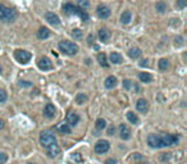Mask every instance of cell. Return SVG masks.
Instances as JSON below:
<instances>
[{"label": "cell", "mask_w": 187, "mask_h": 164, "mask_svg": "<svg viewBox=\"0 0 187 164\" xmlns=\"http://www.w3.org/2000/svg\"><path fill=\"white\" fill-rule=\"evenodd\" d=\"M178 142V136L169 133H151L147 137V144L153 149H162L172 146Z\"/></svg>", "instance_id": "cell-1"}, {"label": "cell", "mask_w": 187, "mask_h": 164, "mask_svg": "<svg viewBox=\"0 0 187 164\" xmlns=\"http://www.w3.org/2000/svg\"><path fill=\"white\" fill-rule=\"evenodd\" d=\"M63 12L67 14V16H78L83 22H87L89 21V14L86 13L83 9L78 8V6H74L73 4H66L63 5Z\"/></svg>", "instance_id": "cell-2"}, {"label": "cell", "mask_w": 187, "mask_h": 164, "mask_svg": "<svg viewBox=\"0 0 187 164\" xmlns=\"http://www.w3.org/2000/svg\"><path fill=\"white\" fill-rule=\"evenodd\" d=\"M59 50L63 53V54H67V55H74L77 54L78 51V46L72 41H68V40H63L59 42Z\"/></svg>", "instance_id": "cell-3"}, {"label": "cell", "mask_w": 187, "mask_h": 164, "mask_svg": "<svg viewBox=\"0 0 187 164\" xmlns=\"http://www.w3.org/2000/svg\"><path fill=\"white\" fill-rule=\"evenodd\" d=\"M16 10L12 9V8H8L3 4H0V19L5 21V22H12L16 18Z\"/></svg>", "instance_id": "cell-4"}, {"label": "cell", "mask_w": 187, "mask_h": 164, "mask_svg": "<svg viewBox=\"0 0 187 164\" xmlns=\"http://www.w3.org/2000/svg\"><path fill=\"white\" fill-rule=\"evenodd\" d=\"M40 144L45 149H48L52 145L56 144V139H55L54 135L50 133V132H41L40 133Z\"/></svg>", "instance_id": "cell-5"}, {"label": "cell", "mask_w": 187, "mask_h": 164, "mask_svg": "<svg viewBox=\"0 0 187 164\" xmlns=\"http://www.w3.org/2000/svg\"><path fill=\"white\" fill-rule=\"evenodd\" d=\"M14 56H16V59L19 62V63H22V64H26L31 60V53H28L26 50H21V49H18V50L14 51Z\"/></svg>", "instance_id": "cell-6"}, {"label": "cell", "mask_w": 187, "mask_h": 164, "mask_svg": "<svg viewBox=\"0 0 187 164\" xmlns=\"http://www.w3.org/2000/svg\"><path fill=\"white\" fill-rule=\"evenodd\" d=\"M110 147L109 141L106 140H99L95 144V153L96 154H105Z\"/></svg>", "instance_id": "cell-7"}, {"label": "cell", "mask_w": 187, "mask_h": 164, "mask_svg": "<svg viewBox=\"0 0 187 164\" xmlns=\"http://www.w3.org/2000/svg\"><path fill=\"white\" fill-rule=\"evenodd\" d=\"M37 66L41 71H49L53 68V63L50 62V59L48 56H41V58L37 60Z\"/></svg>", "instance_id": "cell-8"}, {"label": "cell", "mask_w": 187, "mask_h": 164, "mask_svg": "<svg viewBox=\"0 0 187 164\" xmlns=\"http://www.w3.org/2000/svg\"><path fill=\"white\" fill-rule=\"evenodd\" d=\"M96 14L100 19H108L110 17V10L105 5H99L97 9H96Z\"/></svg>", "instance_id": "cell-9"}, {"label": "cell", "mask_w": 187, "mask_h": 164, "mask_svg": "<svg viewBox=\"0 0 187 164\" xmlns=\"http://www.w3.org/2000/svg\"><path fill=\"white\" fill-rule=\"evenodd\" d=\"M45 19H46L52 26H59V25H60V19H59V17L56 16L55 13L48 12V13L45 14Z\"/></svg>", "instance_id": "cell-10"}, {"label": "cell", "mask_w": 187, "mask_h": 164, "mask_svg": "<svg viewBox=\"0 0 187 164\" xmlns=\"http://www.w3.org/2000/svg\"><path fill=\"white\" fill-rule=\"evenodd\" d=\"M136 109H137L140 113H143L145 114L149 109V103L147 100H145V99H139L137 103H136Z\"/></svg>", "instance_id": "cell-11"}, {"label": "cell", "mask_w": 187, "mask_h": 164, "mask_svg": "<svg viewBox=\"0 0 187 164\" xmlns=\"http://www.w3.org/2000/svg\"><path fill=\"white\" fill-rule=\"evenodd\" d=\"M78 122H80V116L74 112H69L67 116V123L69 126H76Z\"/></svg>", "instance_id": "cell-12"}, {"label": "cell", "mask_w": 187, "mask_h": 164, "mask_svg": "<svg viewBox=\"0 0 187 164\" xmlns=\"http://www.w3.org/2000/svg\"><path fill=\"white\" fill-rule=\"evenodd\" d=\"M119 136L122 140H128L131 136V130L126 126V124H120L119 126Z\"/></svg>", "instance_id": "cell-13"}, {"label": "cell", "mask_w": 187, "mask_h": 164, "mask_svg": "<svg viewBox=\"0 0 187 164\" xmlns=\"http://www.w3.org/2000/svg\"><path fill=\"white\" fill-rule=\"evenodd\" d=\"M56 131H58L59 133H63V135H69L71 133V126L68 123L62 122L56 126Z\"/></svg>", "instance_id": "cell-14"}, {"label": "cell", "mask_w": 187, "mask_h": 164, "mask_svg": "<svg viewBox=\"0 0 187 164\" xmlns=\"http://www.w3.org/2000/svg\"><path fill=\"white\" fill-rule=\"evenodd\" d=\"M44 116L46 118H53L55 116V106L53 104H48L44 109Z\"/></svg>", "instance_id": "cell-15"}, {"label": "cell", "mask_w": 187, "mask_h": 164, "mask_svg": "<svg viewBox=\"0 0 187 164\" xmlns=\"http://www.w3.org/2000/svg\"><path fill=\"white\" fill-rule=\"evenodd\" d=\"M104 86L106 87V89H113V87H116L117 86V78L114 77V76H109L105 80V82H104Z\"/></svg>", "instance_id": "cell-16"}, {"label": "cell", "mask_w": 187, "mask_h": 164, "mask_svg": "<svg viewBox=\"0 0 187 164\" xmlns=\"http://www.w3.org/2000/svg\"><path fill=\"white\" fill-rule=\"evenodd\" d=\"M99 39L103 42H106L110 39V32L108 31L106 28H101V30H99Z\"/></svg>", "instance_id": "cell-17"}, {"label": "cell", "mask_w": 187, "mask_h": 164, "mask_svg": "<svg viewBox=\"0 0 187 164\" xmlns=\"http://www.w3.org/2000/svg\"><path fill=\"white\" fill-rule=\"evenodd\" d=\"M46 150H48V154H49V156H52V158H54V156H56V155L59 154L60 149H59L58 144H55V145H52L50 147H48Z\"/></svg>", "instance_id": "cell-18"}, {"label": "cell", "mask_w": 187, "mask_h": 164, "mask_svg": "<svg viewBox=\"0 0 187 164\" xmlns=\"http://www.w3.org/2000/svg\"><path fill=\"white\" fill-rule=\"evenodd\" d=\"M131 18H132V14L129 10H126L122 13V16H120V22L123 23V25H128L129 22H131Z\"/></svg>", "instance_id": "cell-19"}, {"label": "cell", "mask_w": 187, "mask_h": 164, "mask_svg": "<svg viewBox=\"0 0 187 164\" xmlns=\"http://www.w3.org/2000/svg\"><path fill=\"white\" fill-rule=\"evenodd\" d=\"M140 55H141V50H140L139 48H131L128 50V56H129V58H132V59L140 58Z\"/></svg>", "instance_id": "cell-20"}, {"label": "cell", "mask_w": 187, "mask_h": 164, "mask_svg": "<svg viewBox=\"0 0 187 164\" xmlns=\"http://www.w3.org/2000/svg\"><path fill=\"white\" fill-rule=\"evenodd\" d=\"M49 36H50V31L48 30L46 27H41L40 30H39V32H37V37L41 39V40H45Z\"/></svg>", "instance_id": "cell-21"}, {"label": "cell", "mask_w": 187, "mask_h": 164, "mask_svg": "<svg viewBox=\"0 0 187 164\" xmlns=\"http://www.w3.org/2000/svg\"><path fill=\"white\" fill-rule=\"evenodd\" d=\"M97 62H99V64H100L101 67H105V68L109 67V64H108V60H106V55H105L104 53H99V54H97Z\"/></svg>", "instance_id": "cell-22"}, {"label": "cell", "mask_w": 187, "mask_h": 164, "mask_svg": "<svg viewBox=\"0 0 187 164\" xmlns=\"http://www.w3.org/2000/svg\"><path fill=\"white\" fill-rule=\"evenodd\" d=\"M123 86H124V89H127V90H135V91H139V86L136 83H133L131 80H123Z\"/></svg>", "instance_id": "cell-23"}, {"label": "cell", "mask_w": 187, "mask_h": 164, "mask_svg": "<svg viewBox=\"0 0 187 164\" xmlns=\"http://www.w3.org/2000/svg\"><path fill=\"white\" fill-rule=\"evenodd\" d=\"M127 119L129 120V123H132V124H139V122H140L139 117L136 116L133 112H127Z\"/></svg>", "instance_id": "cell-24"}, {"label": "cell", "mask_w": 187, "mask_h": 164, "mask_svg": "<svg viewBox=\"0 0 187 164\" xmlns=\"http://www.w3.org/2000/svg\"><path fill=\"white\" fill-rule=\"evenodd\" d=\"M139 78H140V81H141V82H145V83L151 82V80H153L151 74L147 73V72H141V73L139 74Z\"/></svg>", "instance_id": "cell-25"}, {"label": "cell", "mask_w": 187, "mask_h": 164, "mask_svg": "<svg viewBox=\"0 0 187 164\" xmlns=\"http://www.w3.org/2000/svg\"><path fill=\"white\" fill-rule=\"evenodd\" d=\"M110 62L114 63V64H120L122 62H123V59H122V55L119 53H112L110 54Z\"/></svg>", "instance_id": "cell-26"}, {"label": "cell", "mask_w": 187, "mask_h": 164, "mask_svg": "<svg viewBox=\"0 0 187 164\" xmlns=\"http://www.w3.org/2000/svg\"><path fill=\"white\" fill-rule=\"evenodd\" d=\"M77 5H78V8H81V9H89V6H90V2L89 0H77Z\"/></svg>", "instance_id": "cell-27"}, {"label": "cell", "mask_w": 187, "mask_h": 164, "mask_svg": "<svg viewBox=\"0 0 187 164\" xmlns=\"http://www.w3.org/2000/svg\"><path fill=\"white\" fill-rule=\"evenodd\" d=\"M95 127H96V130H99V131H101V130H104V128L106 127V122L104 119H97L96 120V123H95Z\"/></svg>", "instance_id": "cell-28"}, {"label": "cell", "mask_w": 187, "mask_h": 164, "mask_svg": "<svg viewBox=\"0 0 187 164\" xmlns=\"http://www.w3.org/2000/svg\"><path fill=\"white\" fill-rule=\"evenodd\" d=\"M155 9L159 12V13H164L165 10H167V4L163 3V2H159V3H156L155 5Z\"/></svg>", "instance_id": "cell-29"}, {"label": "cell", "mask_w": 187, "mask_h": 164, "mask_svg": "<svg viewBox=\"0 0 187 164\" xmlns=\"http://www.w3.org/2000/svg\"><path fill=\"white\" fill-rule=\"evenodd\" d=\"M168 66H169V63H168L167 59H164V58H163V59L159 60V69H160V71H167Z\"/></svg>", "instance_id": "cell-30"}, {"label": "cell", "mask_w": 187, "mask_h": 164, "mask_svg": "<svg viewBox=\"0 0 187 164\" xmlns=\"http://www.w3.org/2000/svg\"><path fill=\"white\" fill-rule=\"evenodd\" d=\"M86 100H87V96H86L85 94H78L76 96V103L77 104H83Z\"/></svg>", "instance_id": "cell-31"}, {"label": "cell", "mask_w": 187, "mask_h": 164, "mask_svg": "<svg viewBox=\"0 0 187 164\" xmlns=\"http://www.w3.org/2000/svg\"><path fill=\"white\" fill-rule=\"evenodd\" d=\"M6 99H8V95H6V92H5V90H3V89H0V103H5L6 101Z\"/></svg>", "instance_id": "cell-32"}, {"label": "cell", "mask_w": 187, "mask_h": 164, "mask_svg": "<svg viewBox=\"0 0 187 164\" xmlns=\"http://www.w3.org/2000/svg\"><path fill=\"white\" fill-rule=\"evenodd\" d=\"M186 4H187V2L186 0H177V3H176V6L178 9H183L185 6H186Z\"/></svg>", "instance_id": "cell-33"}, {"label": "cell", "mask_w": 187, "mask_h": 164, "mask_svg": "<svg viewBox=\"0 0 187 164\" xmlns=\"http://www.w3.org/2000/svg\"><path fill=\"white\" fill-rule=\"evenodd\" d=\"M72 35H73L74 39H81L82 37V31L78 30V28H76V30H73V32H72Z\"/></svg>", "instance_id": "cell-34"}, {"label": "cell", "mask_w": 187, "mask_h": 164, "mask_svg": "<svg viewBox=\"0 0 187 164\" xmlns=\"http://www.w3.org/2000/svg\"><path fill=\"white\" fill-rule=\"evenodd\" d=\"M6 160H8V155L5 153H0V164H5Z\"/></svg>", "instance_id": "cell-35"}, {"label": "cell", "mask_w": 187, "mask_h": 164, "mask_svg": "<svg viewBox=\"0 0 187 164\" xmlns=\"http://www.w3.org/2000/svg\"><path fill=\"white\" fill-rule=\"evenodd\" d=\"M105 164H117V162H116V159H108V160H105Z\"/></svg>", "instance_id": "cell-36"}, {"label": "cell", "mask_w": 187, "mask_h": 164, "mask_svg": "<svg viewBox=\"0 0 187 164\" xmlns=\"http://www.w3.org/2000/svg\"><path fill=\"white\" fill-rule=\"evenodd\" d=\"M182 40H183L182 37H176V45H178V46L182 45Z\"/></svg>", "instance_id": "cell-37"}, {"label": "cell", "mask_w": 187, "mask_h": 164, "mask_svg": "<svg viewBox=\"0 0 187 164\" xmlns=\"http://www.w3.org/2000/svg\"><path fill=\"white\" fill-rule=\"evenodd\" d=\"M169 156H170V155H169V153L164 154V155L162 156V160H164V162H165V160H168V159H169Z\"/></svg>", "instance_id": "cell-38"}, {"label": "cell", "mask_w": 187, "mask_h": 164, "mask_svg": "<svg viewBox=\"0 0 187 164\" xmlns=\"http://www.w3.org/2000/svg\"><path fill=\"white\" fill-rule=\"evenodd\" d=\"M87 42H89L90 45H92V42H94V36H92V35H90V36L87 37Z\"/></svg>", "instance_id": "cell-39"}, {"label": "cell", "mask_w": 187, "mask_h": 164, "mask_svg": "<svg viewBox=\"0 0 187 164\" xmlns=\"http://www.w3.org/2000/svg\"><path fill=\"white\" fill-rule=\"evenodd\" d=\"M140 66H141V67H145V66H147V60H146V59H143V60H141V63H140Z\"/></svg>", "instance_id": "cell-40"}, {"label": "cell", "mask_w": 187, "mask_h": 164, "mask_svg": "<svg viewBox=\"0 0 187 164\" xmlns=\"http://www.w3.org/2000/svg\"><path fill=\"white\" fill-rule=\"evenodd\" d=\"M4 127V122H3V120L2 119H0V130H2V128Z\"/></svg>", "instance_id": "cell-41"}, {"label": "cell", "mask_w": 187, "mask_h": 164, "mask_svg": "<svg viewBox=\"0 0 187 164\" xmlns=\"http://www.w3.org/2000/svg\"><path fill=\"white\" fill-rule=\"evenodd\" d=\"M113 131H114L113 128H109V131H108V132H109V135H113Z\"/></svg>", "instance_id": "cell-42"}, {"label": "cell", "mask_w": 187, "mask_h": 164, "mask_svg": "<svg viewBox=\"0 0 187 164\" xmlns=\"http://www.w3.org/2000/svg\"><path fill=\"white\" fill-rule=\"evenodd\" d=\"M141 164H150V163H141Z\"/></svg>", "instance_id": "cell-43"}, {"label": "cell", "mask_w": 187, "mask_h": 164, "mask_svg": "<svg viewBox=\"0 0 187 164\" xmlns=\"http://www.w3.org/2000/svg\"><path fill=\"white\" fill-rule=\"evenodd\" d=\"M27 164H35V163H27Z\"/></svg>", "instance_id": "cell-44"}, {"label": "cell", "mask_w": 187, "mask_h": 164, "mask_svg": "<svg viewBox=\"0 0 187 164\" xmlns=\"http://www.w3.org/2000/svg\"><path fill=\"white\" fill-rule=\"evenodd\" d=\"M0 73H2V69H0Z\"/></svg>", "instance_id": "cell-45"}]
</instances>
